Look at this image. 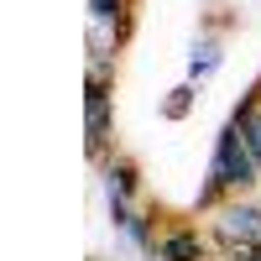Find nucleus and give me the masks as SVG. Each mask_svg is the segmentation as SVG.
Returning a JSON list of instances; mask_svg holds the SVG:
<instances>
[{
	"mask_svg": "<svg viewBox=\"0 0 261 261\" xmlns=\"http://www.w3.org/2000/svg\"><path fill=\"white\" fill-rule=\"evenodd\" d=\"M225 261H261V246H230Z\"/></svg>",
	"mask_w": 261,
	"mask_h": 261,
	"instance_id": "nucleus-7",
	"label": "nucleus"
},
{
	"mask_svg": "<svg viewBox=\"0 0 261 261\" xmlns=\"http://www.w3.org/2000/svg\"><path fill=\"white\" fill-rule=\"evenodd\" d=\"M183 110H188V89H172V99H167V115H172V120H178Z\"/></svg>",
	"mask_w": 261,
	"mask_h": 261,
	"instance_id": "nucleus-8",
	"label": "nucleus"
},
{
	"mask_svg": "<svg viewBox=\"0 0 261 261\" xmlns=\"http://www.w3.org/2000/svg\"><path fill=\"white\" fill-rule=\"evenodd\" d=\"M89 6H94V21H110V16H115V6H120V0H89Z\"/></svg>",
	"mask_w": 261,
	"mask_h": 261,
	"instance_id": "nucleus-9",
	"label": "nucleus"
},
{
	"mask_svg": "<svg viewBox=\"0 0 261 261\" xmlns=\"http://www.w3.org/2000/svg\"><path fill=\"white\" fill-rule=\"evenodd\" d=\"M151 256H157V261H199V235L178 230V235H167V241L151 246Z\"/></svg>",
	"mask_w": 261,
	"mask_h": 261,
	"instance_id": "nucleus-3",
	"label": "nucleus"
},
{
	"mask_svg": "<svg viewBox=\"0 0 261 261\" xmlns=\"http://www.w3.org/2000/svg\"><path fill=\"white\" fill-rule=\"evenodd\" d=\"M235 120L246 125V141H251V157H256V167H261V105H256V99H246L241 110H235Z\"/></svg>",
	"mask_w": 261,
	"mask_h": 261,
	"instance_id": "nucleus-5",
	"label": "nucleus"
},
{
	"mask_svg": "<svg viewBox=\"0 0 261 261\" xmlns=\"http://www.w3.org/2000/svg\"><path fill=\"white\" fill-rule=\"evenodd\" d=\"M105 125H110V94H105L99 79H89V141L105 136Z\"/></svg>",
	"mask_w": 261,
	"mask_h": 261,
	"instance_id": "nucleus-4",
	"label": "nucleus"
},
{
	"mask_svg": "<svg viewBox=\"0 0 261 261\" xmlns=\"http://www.w3.org/2000/svg\"><path fill=\"white\" fill-rule=\"evenodd\" d=\"M188 68H193V73H214V68H220V47H214V42H199Z\"/></svg>",
	"mask_w": 261,
	"mask_h": 261,
	"instance_id": "nucleus-6",
	"label": "nucleus"
},
{
	"mask_svg": "<svg viewBox=\"0 0 261 261\" xmlns=\"http://www.w3.org/2000/svg\"><path fill=\"white\" fill-rule=\"evenodd\" d=\"M256 178V157H251V141H246V125L230 115V125L220 130V146H214V167H209V183L199 193V204H214L220 188H241Z\"/></svg>",
	"mask_w": 261,
	"mask_h": 261,
	"instance_id": "nucleus-1",
	"label": "nucleus"
},
{
	"mask_svg": "<svg viewBox=\"0 0 261 261\" xmlns=\"http://www.w3.org/2000/svg\"><path fill=\"white\" fill-rule=\"evenodd\" d=\"M220 235L230 246H261V204H230V209H220Z\"/></svg>",
	"mask_w": 261,
	"mask_h": 261,
	"instance_id": "nucleus-2",
	"label": "nucleus"
}]
</instances>
